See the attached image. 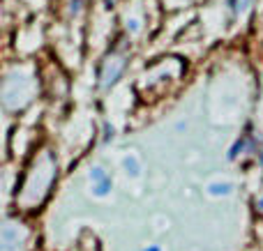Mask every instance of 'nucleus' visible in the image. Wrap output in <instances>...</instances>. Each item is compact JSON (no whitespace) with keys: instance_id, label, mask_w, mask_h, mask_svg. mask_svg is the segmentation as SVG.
Returning <instances> with one entry per match:
<instances>
[{"instance_id":"1","label":"nucleus","mask_w":263,"mask_h":251,"mask_svg":"<svg viewBox=\"0 0 263 251\" xmlns=\"http://www.w3.org/2000/svg\"><path fill=\"white\" fill-rule=\"evenodd\" d=\"M90 180H92V192H95V196H106V194L111 192V187H114V180H111V175L106 173L104 169H92Z\"/></svg>"},{"instance_id":"7","label":"nucleus","mask_w":263,"mask_h":251,"mask_svg":"<svg viewBox=\"0 0 263 251\" xmlns=\"http://www.w3.org/2000/svg\"><path fill=\"white\" fill-rule=\"evenodd\" d=\"M259 207H263V198H261V201H259Z\"/></svg>"},{"instance_id":"2","label":"nucleus","mask_w":263,"mask_h":251,"mask_svg":"<svg viewBox=\"0 0 263 251\" xmlns=\"http://www.w3.org/2000/svg\"><path fill=\"white\" fill-rule=\"evenodd\" d=\"M210 194H213V196H219V194H222V196H227V194H231V184H229V182L210 184Z\"/></svg>"},{"instance_id":"4","label":"nucleus","mask_w":263,"mask_h":251,"mask_svg":"<svg viewBox=\"0 0 263 251\" xmlns=\"http://www.w3.org/2000/svg\"><path fill=\"white\" fill-rule=\"evenodd\" d=\"M114 132H116V129L111 127L109 122H104V141H111V138H114Z\"/></svg>"},{"instance_id":"6","label":"nucleus","mask_w":263,"mask_h":251,"mask_svg":"<svg viewBox=\"0 0 263 251\" xmlns=\"http://www.w3.org/2000/svg\"><path fill=\"white\" fill-rule=\"evenodd\" d=\"M143 251H162L159 247H148V249H143Z\"/></svg>"},{"instance_id":"3","label":"nucleus","mask_w":263,"mask_h":251,"mask_svg":"<svg viewBox=\"0 0 263 251\" xmlns=\"http://www.w3.org/2000/svg\"><path fill=\"white\" fill-rule=\"evenodd\" d=\"M125 169H127V173H129V169H132V173H139V171H136L139 166H136V159H134V157H132V159H129V157L125 159Z\"/></svg>"},{"instance_id":"5","label":"nucleus","mask_w":263,"mask_h":251,"mask_svg":"<svg viewBox=\"0 0 263 251\" xmlns=\"http://www.w3.org/2000/svg\"><path fill=\"white\" fill-rule=\"evenodd\" d=\"M247 5H250V0H242V3H240V5H238V7H236V12H242V9H245Z\"/></svg>"}]
</instances>
